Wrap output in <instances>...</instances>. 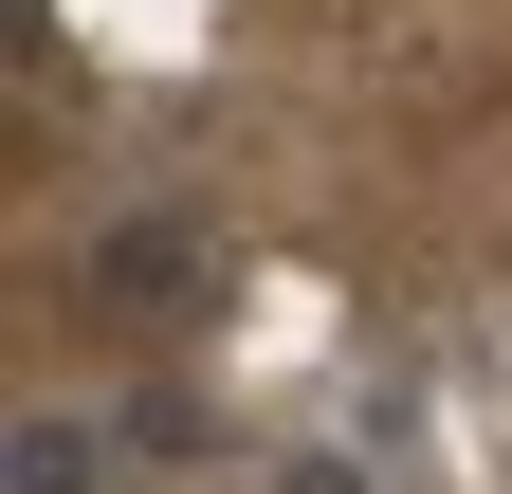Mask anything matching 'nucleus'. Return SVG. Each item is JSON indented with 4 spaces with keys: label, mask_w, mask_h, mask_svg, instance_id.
Wrapping results in <instances>:
<instances>
[{
    "label": "nucleus",
    "mask_w": 512,
    "mask_h": 494,
    "mask_svg": "<svg viewBox=\"0 0 512 494\" xmlns=\"http://www.w3.org/2000/svg\"><path fill=\"white\" fill-rule=\"evenodd\" d=\"M183 275H202V220H110L92 238V293H110V312H165Z\"/></svg>",
    "instance_id": "f257e3e1"
},
{
    "label": "nucleus",
    "mask_w": 512,
    "mask_h": 494,
    "mask_svg": "<svg viewBox=\"0 0 512 494\" xmlns=\"http://www.w3.org/2000/svg\"><path fill=\"white\" fill-rule=\"evenodd\" d=\"M110 476V421H19L0 440V494H92Z\"/></svg>",
    "instance_id": "f03ea898"
},
{
    "label": "nucleus",
    "mask_w": 512,
    "mask_h": 494,
    "mask_svg": "<svg viewBox=\"0 0 512 494\" xmlns=\"http://www.w3.org/2000/svg\"><path fill=\"white\" fill-rule=\"evenodd\" d=\"M275 494H366V476H348V458H293V476H275Z\"/></svg>",
    "instance_id": "7ed1b4c3"
}]
</instances>
